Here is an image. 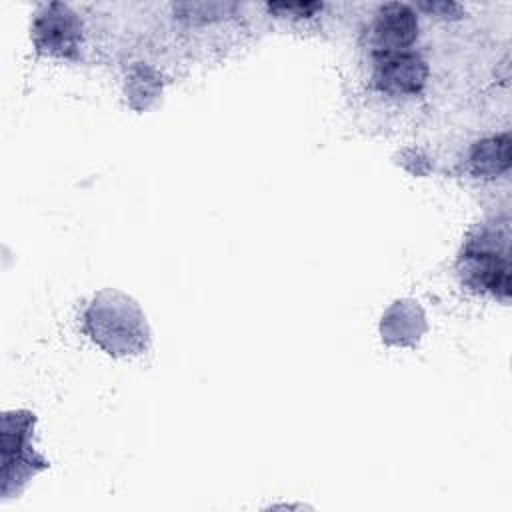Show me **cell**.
Returning <instances> with one entry per match:
<instances>
[{
    "mask_svg": "<svg viewBox=\"0 0 512 512\" xmlns=\"http://www.w3.org/2000/svg\"><path fill=\"white\" fill-rule=\"evenodd\" d=\"M82 328L110 356H136L148 350L150 330L138 302L120 290H100L82 314Z\"/></svg>",
    "mask_w": 512,
    "mask_h": 512,
    "instance_id": "cell-1",
    "label": "cell"
},
{
    "mask_svg": "<svg viewBox=\"0 0 512 512\" xmlns=\"http://www.w3.org/2000/svg\"><path fill=\"white\" fill-rule=\"evenodd\" d=\"M458 272L474 292H490L506 302L510 296L508 228L498 232L488 226L470 236L460 254Z\"/></svg>",
    "mask_w": 512,
    "mask_h": 512,
    "instance_id": "cell-2",
    "label": "cell"
},
{
    "mask_svg": "<svg viewBox=\"0 0 512 512\" xmlns=\"http://www.w3.org/2000/svg\"><path fill=\"white\" fill-rule=\"evenodd\" d=\"M34 422V414L26 410L2 416V496L18 494L28 478L48 466L32 446Z\"/></svg>",
    "mask_w": 512,
    "mask_h": 512,
    "instance_id": "cell-3",
    "label": "cell"
},
{
    "mask_svg": "<svg viewBox=\"0 0 512 512\" xmlns=\"http://www.w3.org/2000/svg\"><path fill=\"white\" fill-rule=\"evenodd\" d=\"M32 42L40 54L76 60L82 46V22L68 4L48 2L34 14Z\"/></svg>",
    "mask_w": 512,
    "mask_h": 512,
    "instance_id": "cell-4",
    "label": "cell"
},
{
    "mask_svg": "<svg viewBox=\"0 0 512 512\" xmlns=\"http://www.w3.org/2000/svg\"><path fill=\"white\" fill-rule=\"evenodd\" d=\"M372 82L380 92L390 96H414L428 78L426 62L412 50L394 54H374Z\"/></svg>",
    "mask_w": 512,
    "mask_h": 512,
    "instance_id": "cell-5",
    "label": "cell"
},
{
    "mask_svg": "<svg viewBox=\"0 0 512 512\" xmlns=\"http://www.w3.org/2000/svg\"><path fill=\"white\" fill-rule=\"evenodd\" d=\"M418 38V16L404 2L382 4L370 26V44L374 54L406 52Z\"/></svg>",
    "mask_w": 512,
    "mask_h": 512,
    "instance_id": "cell-6",
    "label": "cell"
},
{
    "mask_svg": "<svg viewBox=\"0 0 512 512\" xmlns=\"http://www.w3.org/2000/svg\"><path fill=\"white\" fill-rule=\"evenodd\" d=\"M380 330H382V338L388 344L412 346L414 342H418V338L426 330L424 314L416 302L398 300L386 310Z\"/></svg>",
    "mask_w": 512,
    "mask_h": 512,
    "instance_id": "cell-7",
    "label": "cell"
},
{
    "mask_svg": "<svg viewBox=\"0 0 512 512\" xmlns=\"http://www.w3.org/2000/svg\"><path fill=\"white\" fill-rule=\"evenodd\" d=\"M470 172L478 178H494L510 168V136L500 134L480 140L468 156Z\"/></svg>",
    "mask_w": 512,
    "mask_h": 512,
    "instance_id": "cell-8",
    "label": "cell"
},
{
    "mask_svg": "<svg viewBox=\"0 0 512 512\" xmlns=\"http://www.w3.org/2000/svg\"><path fill=\"white\" fill-rule=\"evenodd\" d=\"M324 4L320 2H272L268 4V10L278 14V16H296V18H306L312 16L314 12L322 10Z\"/></svg>",
    "mask_w": 512,
    "mask_h": 512,
    "instance_id": "cell-9",
    "label": "cell"
},
{
    "mask_svg": "<svg viewBox=\"0 0 512 512\" xmlns=\"http://www.w3.org/2000/svg\"><path fill=\"white\" fill-rule=\"evenodd\" d=\"M420 8L430 12V14H434V16H452L450 10L460 12V6L452 4V2H422Z\"/></svg>",
    "mask_w": 512,
    "mask_h": 512,
    "instance_id": "cell-10",
    "label": "cell"
}]
</instances>
